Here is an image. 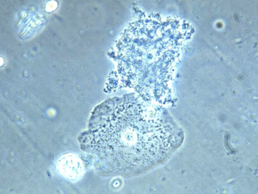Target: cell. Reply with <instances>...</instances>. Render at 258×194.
Returning a JSON list of instances; mask_svg holds the SVG:
<instances>
[{
	"label": "cell",
	"instance_id": "7a4b0ae2",
	"mask_svg": "<svg viewBox=\"0 0 258 194\" xmlns=\"http://www.w3.org/2000/svg\"><path fill=\"white\" fill-rule=\"evenodd\" d=\"M192 33L189 25L174 18L149 15L135 20L115 47L121 84L145 100H165L181 51Z\"/></svg>",
	"mask_w": 258,
	"mask_h": 194
},
{
	"label": "cell",
	"instance_id": "6da1fadb",
	"mask_svg": "<svg viewBox=\"0 0 258 194\" xmlns=\"http://www.w3.org/2000/svg\"><path fill=\"white\" fill-rule=\"evenodd\" d=\"M183 140L164 109L131 94L110 99L94 110L83 145L105 172L133 174L163 163Z\"/></svg>",
	"mask_w": 258,
	"mask_h": 194
}]
</instances>
